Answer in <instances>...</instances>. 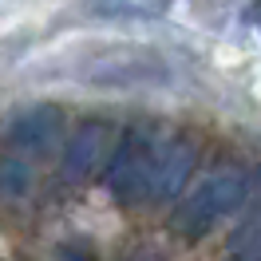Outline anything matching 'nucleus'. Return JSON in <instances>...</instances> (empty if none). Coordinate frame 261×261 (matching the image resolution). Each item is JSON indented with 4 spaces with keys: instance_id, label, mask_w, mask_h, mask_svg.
Listing matches in <instances>:
<instances>
[{
    "instance_id": "f257e3e1",
    "label": "nucleus",
    "mask_w": 261,
    "mask_h": 261,
    "mask_svg": "<svg viewBox=\"0 0 261 261\" xmlns=\"http://www.w3.org/2000/svg\"><path fill=\"white\" fill-rule=\"evenodd\" d=\"M245 178L233 174V170H222L214 174L210 182H202L194 194L182 198V206H174L170 214V229L178 233L182 242H202L226 214H233L245 202Z\"/></svg>"
},
{
    "instance_id": "423d86ee",
    "label": "nucleus",
    "mask_w": 261,
    "mask_h": 261,
    "mask_svg": "<svg viewBox=\"0 0 261 261\" xmlns=\"http://www.w3.org/2000/svg\"><path fill=\"white\" fill-rule=\"evenodd\" d=\"M170 0H87V12L103 20H150L163 16Z\"/></svg>"
},
{
    "instance_id": "f03ea898",
    "label": "nucleus",
    "mask_w": 261,
    "mask_h": 261,
    "mask_svg": "<svg viewBox=\"0 0 261 261\" xmlns=\"http://www.w3.org/2000/svg\"><path fill=\"white\" fill-rule=\"evenodd\" d=\"M154 163H159V150L143 130H127L119 139L115 154L103 166V182L111 190L115 202L135 206V202H147L150 198V182H154Z\"/></svg>"
},
{
    "instance_id": "6e6552de",
    "label": "nucleus",
    "mask_w": 261,
    "mask_h": 261,
    "mask_svg": "<svg viewBox=\"0 0 261 261\" xmlns=\"http://www.w3.org/2000/svg\"><path fill=\"white\" fill-rule=\"evenodd\" d=\"M229 253H238V257H261V214H253L245 226L233 229Z\"/></svg>"
},
{
    "instance_id": "7ed1b4c3",
    "label": "nucleus",
    "mask_w": 261,
    "mask_h": 261,
    "mask_svg": "<svg viewBox=\"0 0 261 261\" xmlns=\"http://www.w3.org/2000/svg\"><path fill=\"white\" fill-rule=\"evenodd\" d=\"M60 143H64V111L51 107V103L28 107V111H20L8 123V147L16 150V154H24V159L56 154Z\"/></svg>"
},
{
    "instance_id": "1a4fd4ad",
    "label": "nucleus",
    "mask_w": 261,
    "mask_h": 261,
    "mask_svg": "<svg viewBox=\"0 0 261 261\" xmlns=\"http://www.w3.org/2000/svg\"><path fill=\"white\" fill-rule=\"evenodd\" d=\"M253 182H257V190H261V166H257V174H253Z\"/></svg>"
},
{
    "instance_id": "9d476101",
    "label": "nucleus",
    "mask_w": 261,
    "mask_h": 261,
    "mask_svg": "<svg viewBox=\"0 0 261 261\" xmlns=\"http://www.w3.org/2000/svg\"><path fill=\"white\" fill-rule=\"evenodd\" d=\"M253 16H257V28H261V4H257V12H253Z\"/></svg>"
},
{
    "instance_id": "0eeeda50",
    "label": "nucleus",
    "mask_w": 261,
    "mask_h": 261,
    "mask_svg": "<svg viewBox=\"0 0 261 261\" xmlns=\"http://www.w3.org/2000/svg\"><path fill=\"white\" fill-rule=\"evenodd\" d=\"M0 182H4V194H8V198L28 194V190H32V166H28V159L12 150V154L4 159V174H0Z\"/></svg>"
},
{
    "instance_id": "20e7f679",
    "label": "nucleus",
    "mask_w": 261,
    "mask_h": 261,
    "mask_svg": "<svg viewBox=\"0 0 261 261\" xmlns=\"http://www.w3.org/2000/svg\"><path fill=\"white\" fill-rule=\"evenodd\" d=\"M111 139H115V130L107 127L103 119L83 123V127L64 143V159H60L64 178H67V182H83V178H91V174H99V170L107 166Z\"/></svg>"
},
{
    "instance_id": "39448f33",
    "label": "nucleus",
    "mask_w": 261,
    "mask_h": 261,
    "mask_svg": "<svg viewBox=\"0 0 261 261\" xmlns=\"http://www.w3.org/2000/svg\"><path fill=\"white\" fill-rule=\"evenodd\" d=\"M198 166V143L194 139H174L170 147L159 150L154 163V182H150V198H174L186 186V178Z\"/></svg>"
}]
</instances>
